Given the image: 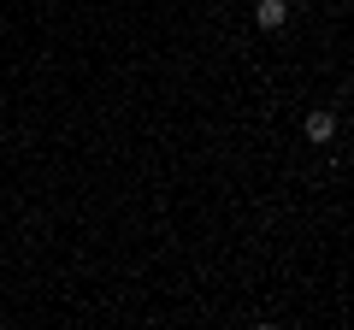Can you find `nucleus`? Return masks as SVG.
I'll use <instances>...</instances> for the list:
<instances>
[{"instance_id": "f257e3e1", "label": "nucleus", "mask_w": 354, "mask_h": 330, "mask_svg": "<svg viewBox=\"0 0 354 330\" xmlns=\"http://www.w3.org/2000/svg\"><path fill=\"white\" fill-rule=\"evenodd\" d=\"M283 18H290V0H254V24L260 30H283Z\"/></svg>"}, {"instance_id": "f03ea898", "label": "nucleus", "mask_w": 354, "mask_h": 330, "mask_svg": "<svg viewBox=\"0 0 354 330\" xmlns=\"http://www.w3.org/2000/svg\"><path fill=\"white\" fill-rule=\"evenodd\" d=\"M330 136H337V118H330V113H313V118H307V142H330Z\"/></svg>"}]
</instances>
